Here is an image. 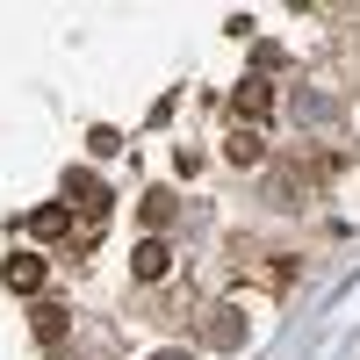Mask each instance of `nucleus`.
<instances>
[{"label": "nucleus", "mask_w": 360, "mask_h": 360, "mask_svg": "<svg viewBox=\"0 0 360 360\" xmlns=\"http://www.w3.org/2000/svg\"><path fill=\"white\" fill-rule=\"evenodd\" d=\"M166 266H173V245H166V238H144V245L130 252V274H137V281H166Z\"/></svg>", "instance_id": "1"}, {"label": "nucleus", "mask_w": 360, "mask_h": 360, "mask_svg": "<svg viewBox=\"0 0 360 360\" xmlns=\"http://www.w3.org/2000/svg\"><path fill=\"white\" fill-rule=\"evenodd\" d=\"M266 108H274V86H266V79H245V86L231 94V115H245V123H259Z\"/></svg>", "instance_id": "2"}, {"label": "nucleus", "mask_w": 360, "mask_h": 360, "mask_svg": "<svg viewBox=\"0 0 360 360\" xmlns=\"http://www.w3.org/2000/svg\"><path fill=\"white\" fill-rule=\"evenodd\" d=\"M0 274H8V288H22V295H37V288H44V259H37V252H15L8 266H0Z\"/></svg>", "instance_id": "3"}, {"label": "nucleus", "mask_w": 360, "mask_h": 360, "mask_svg": "<svg viewBox=\"0 0 360 360\" xmlns=\"http://www.w3.org/2000/svg\"><path fill=\"white\" fill-rule=\"evenodd\" d=\"M29 231H37V238H65V231H72V209H65V202H44L37 217H29Z\"/></svg>", "instance_id": "4"}, {"label": "nucleus", "mask_w": 360, "mask_h": 360, "mask_svg": "<svg viewBox=\"0 0 360 360\" xmlns=\"http://www.w3.org/2000/svg\"><path fill=\"white\" fill-rule=\"evenodd\" d=\"M224 159H231V166H259V137H252V130H231V137H224Z\"/></svg>", "instance_id": "5"}, {"label": "nucleus", "mask_w": 360, "mask_h": 360, "mask_svg": "<svg viewBox=\"0 0 360 360\" xmlns=\"http://www.w3.org/2000/svg\"><path fill=\"white\" fill-rule=\"evenodd\" d=\"M65 195L86 202V209H108V195H101V180H94V173H65Z\"/></svg>", "instance_id": "6"}, {"label": "nucleus", "mask_w": 360, "mask_h": 360, "mask_svg": "<svg viewBox=\"0 0 360 360\" xmlns=\"http://www.w3.org/2000/svg\"><path fill=\"white\" fill-rule=\"evenodd\" d=\"M209 339H217V346H238V339H245V324H238V317H209Z\"/></svg>", "instance_id": "7"}, {"label": "nucleus", "mask_w": 360, "mask_h": 360, "mask_svg": "<svg viewBox=\"0 0 360 360\" xmlns=\"http://www.w3.org/2000/svg\"><path fill=\"white\" fill-rule=\"evenodd\" d=\"M86 144H94V159H108V152H123V137H115V130H86Z\"/></svg>", "instance_id": "8"}, {"label": "nucleus", "mask_w": 360, "mask_h": 360, "mask_svg": "<svg viewBox=\"0 0 360 360\" xmlns=\"http://www.w3.org/2000/svg\"><path fill=\"white\" fill-rule=\"evenodd\" d=\"M152 360H188V353H152Z\"/></svg>", "instance_id": "9"}]
</instances>
